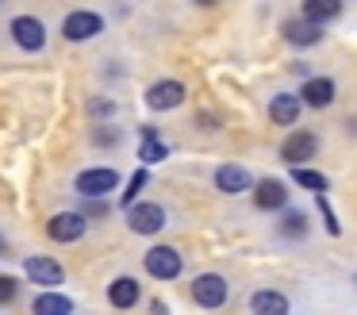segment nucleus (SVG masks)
Instances as JSON below:
<instances>
[{"instance_id":"8","label":"nucleus","mask_w":357,"mask_h":315,"mask_svg":"<svg viewBox=\"0 0 357 315\" xmlns=\"http://www.w3.org/2000/svg\"><path fill=\"white\" fill-rule=\"evenodd\" d=\"M319 154V138L315 131H292V135L280 142V158L288 161V166H307L311 158Z\"/></svg>"},{"instance_id":"29","label":"nucleus","mask_w":357,"mask_h":315,"mask_svg":"<svg viewBox=\"0 0 357 315\" xmlns=\"http://www.w3.org/2000/svg\"><path fill=\"white\" fill-rule=\"evenodd\" d=\"M150 315H169V307H165L162 300H154V304H150Z\"/></svg>"},{"instance_id":"6","label":"nucleus","mask_w":357,"mask_h":315,"mask_svg":"<svg viewBox=\"0 0 357 315\" xmlns=\"http://www.w3.org/2000/svg\"><path fill=\"white\" fill-rule=\"evenodd\" d=\"M142 100H146L150 112H173V108L185 104V85L173 81V77H165V81H154V85H150Z\"/></svg>"},{"instance_id":"7","label":"nucleus","mask_w":357,"mask_h":315,"mask_svg":"<svg viewBox=\"0 0 357 315\" xmlns=\"http://www.w3.org/2000/svg\"><path fill=\"white\" fill-rule=\"evenodd\" d=\"M73 184H77L81 196H108V192L119 184V173L112 166H93V169H81Z\"/></svg>"},{"instance_id":"5","label":"nucleus","mask_w":357,"mask_h":315,"mask_svg":"<svg viewBox=\"0 0 357 315\" xmlns=\"http://www.w3.org/2000/svg\"><path fill=\"white\" fill-rule=\"evenodd\" d=\"M227 296H231V284H227L219 273H200V277L192 281V300H196L200 307H208V312L223 307Z\"/></svg>"},{"instance_id":"18","label":"nucleus","mask_w":357,"mask_h":315,"mask_svg":"<svg viewBox=\"0 0 357 315\" xmlns=\"http://www.w3.org/2000/svg\"><path fill=\"white\" fill-rule=\"evenodd\" d=\"M300 20H307V23H315V27H323V23H331V20H338V12H342V0H303V8H300Z\"/></svg>"},{"instance_id":"16","label":"nucleus","mask_w":357,"mask_h":315,"mask_svg":"<svg viewBox=\"0 0 357 315\" xmlns=\"http://www.w3.org/2000/svg\"><path fill=\"white\" fill-rule=\"evenodd\" d=\"M215 189L219 192H246L254 189V177L246 166H219L215 169Z\"/></svg>"},{"instance_id":"27","label":"nucleus","mask_w":357,"mask_h":315,"mask_svg":"<svg viewBox=\"0 0 357 315\" xmlns=\"http://www.w3.org/2000/svg\"><path fill=\"white\" fill-rule=\"evenodd\" d=\"M93 142H96V146H116V142H119V131H116V127H96V131H93Z\"/></svg>"},{"instance_id":"28","label":"nucleus","mask_w":357,"mask_h":315,"mask_svg":"<svg viewBox=\"0 0 357 315\" xmlns=\"http://www.w3.org/2000/svg\"><path fill=\"white\" fill-rule=\"evenodd\" d=\"M89 112H93V115H112V112H116V104L96 96V100H89Z\"/></svg>"},{"instance_id":"22","label":"nucleus","mask_w":357,"mask_h":315,"mask_svg":"<svg viewBox=\"0 0 357 315\" xmlns=\"http://www.w3.org/2000/svg\"><path fill=\"white\" fill-rule=\"evenodd\" d=\"M280 235L284 238H303L307 235V215L303 212H284V219H280Z\"/></svg>"},{"instance_id":"3","label":"nucleus","mask_w":357,"mask_h":315,"mask_svg":"<svg viewBox=\"0 0 357 315\" xmlns=\"http://www.w3.org/2000/svg\"><path fill=\"white\" fill-rule=\"evenodd\" d=\"M85 230H89V219L81 212H58V215H50L47 219V238L50 242H81L85 238Z\"/></svg>"},{"instance_id":"1","label":"nucleus","mask_w":357,"mask_h":315,"mask_svg":"<svg viewBox=\"0 0 357 315\" xmlns=\"http://www.w3.org/2000/svg\"><path fill=\"white\" fill-rule=\"evenodd\" d=\"M142 265H146V273L154 281H177L181 269H185V258H181L177 246H150Z\"/></svg>"},{"instance_id":"15","label":"nucleus","mask_w":357,"mask_h":315,"mask_svg":"<svg viewBox=\"0 0 357 315\" xmlns=\"http://www.w3.org/2000/svg\"><path fill=\"white\" fill-rule=\"evenodd\" d=\"M300 112H303V104H300L296 92H277L273 104H269V119L277 123V127H292V123L300 119Z\"/></svg>"},{"instance_id":"10","label":"nucleus","mask_w":357,"mask_h":315,"mask_svg":"<svg viewBox=\"0 0 357 315\" xmlns=\"http://www.w3.org/2000/svg\"><path fill=\"white\" fill-rule=\"evenodd\" d=\"M24 273L31 277L35 284H43V288H58V284L66 281V269L58 265L54 258H47V254H31V258H24Z\"/></svg>"},{"instance_id":"31","label":"nucleus","mask_w":357,"mask_h":315,"mask_svg":"<svg viewBox=\"0 0 357 315\" xmlns=\"http://www.w3.org/2000/svg\"><path fill=\"white\" fill-rule=\"evenodd\" d=\"M196 4H204V8H211V4H215V0H196Z\"/></svg>"},{"instance_id":"12","label":"nucleus","mask_w":357,"mask_h":315,"mask_svg":"<svg viewBox=\"0 0 357 315\" xmlns=\"http://www.w3.org/2000/svg\"><path fill=\"white\" fill-rule=\"evenodd\" d=\"M142 300V284L135 281V277H116V281L108 284V304L116 307V312H127V307H135Z\"/></svg>"},{"instance_id":"23","label":"nucleus","mask_w":357,"mask_h":315,"mask_svg":"<svg viewBox=\"0 0 357 315\" xmlns=\"http://www.w3.org/2000/svg\"><path fill=\"white\" fill-rule=\"evenodd\" d=\"M146 181H150V169H146V166L135 169V177L127 181V192H123V207H131V204H135V196H139V192L146 189Z\"/></svg>"},{"instance_id":"17","label":"nucleus","mask_w":357,"mask_h":315,"mask_svg":"<svg viewBox=\"0 0 357 315\" xmlns=\"http://www.w3.org/2000/svg\"><path fill=\"white\" fill-rule=\"evenodd\" d=\"M250 312L254 315H288V296L277 288H261L250 296Z\"/></svg>"},{"instance_id":"2","label":"nucleus","mask_w":357,"mask_h":315,"mask_svg":"<svg viewBox=\"0 0 357 315\" xmlns=\"http://www.w3.org/2000/svg\"><path fill=\"white\" fill-rule=\"evenodd\" d=\"M104 31V15L100 12H89V8H77L62 20V38L66 43H89Z\"/></svg>"},{"instance_id":"25","label":"nucleus","mask_w":357,"mask_h":315,"mask_svg":"<svg viewBox=\"0 0 357 315\" xmlns=\"http://www.w3.org/2000/svg\"><path fill=\"white\" fill-rule=\"evenodd\" d=\"M81 215H85V219H104V215H108V204H104L100 196H81Z\"/></svg>"},{"instance_id":"21","label":"nucleus","mask_w":357,"mask_h":315,"mask_svg":"<svg viewBox=\"0 0 357 315\" xmlns=\"http://www.w3.org/2000/svg\"><path fill=\"white\" fill-rule=\"evenodd\" d=\"M169 158V146L162 142V138H142V146H139V161L142 166H154V161H165Z\"/></svg>"},{"instance_id":"32","label":"nucleus","mask_w":357,"mask_h":315,"mask_svg":"<svg viewBox=\"0 0 357 315\" xmlns=\"http://www.w3.org/2000/svg\"><path fill=\"white\" fill-rule=\"evenodd\" d=\"M0 4H4V0H0Z\"/></svg>"},{"instance_id":"4","label":"nucleus","mask_w":357,"mask_h":315,"mask_svg":"<svg viewBox=\"0 0 357 315\" xmlns=\"http://www.w3.org/2000/svg\"><path fill=\"white\" fill-rule=\"evenodd\" d=\"M127 227L135 235H158L165 227V207L162 204H150V200H135L127 207Z\"/></svg>"},{"instance_id":"13","label":"nucleus","mask_w":357,"mask_h":315,"mask_svg":"<svg viewBox=\"0 0 357 315\" xmlns=\"http://www.w3.org/2000/svg\"><path fill=\"white\" fill-rule=\"evenodd\" d=\"M280 35H284L288 46H300V50H307V46H319V43H323V27H315V23H307V20H288Z\"/></svg>"},{"instance_id":"9","label":"nucleus","mask_w":357,"mask_h":315,"mask_svg":"<svg viewBox=\"0 0 357 315\" xmlns=\"http://www.w3.org/2000/svg\"><path fill=\"white\" fill-rule=\"evenodd\" d=\"M12 38L20 43V50L39 54L43 46H47V27H43V20H35V15H16V20H12Z\"/></svg>"},{"instance_id":"20","label":"nucleus","mask_w":357,"mask_h":315,"mask_svg":"<svg viewBox=\"0 0 357 315\" xmlns=\"http://www.w3.org/2000/svg\"><path fill=\"white\" fill-rule=\"evenodd\" d=\"M292 181L300 184V189L315 192V196H326V189H331V181H326L323 173H315V169H307V166H292Z\"/></svg>"},{"instance_id":"24","label":"nucleus","mask_w":357,"mask_h":315,"mask_svg":"<svg viewBox=\"0 0 357 315\" xmlns=\"http://www.w3.org/2000/svg\"><path fill=\"white\" fill-rule=\"evenodd\" d=\"M315 200H319V212H323V223H326V235H334V238H338V235H342V223H338V215H334L331 200H326V196H315Z\"/></svg>"},{"instance_id":"30","label":"nucleus","mask_w":357,"mask_h":315,"mask_svg":"<svg viewBox=\"0 0 357 315\" xmlns=\"http://www.w3.org/2000/svg\"><path fill=\"white\" fill-rule=\"evenodd\" d=\"M4 254H8V238L0 235V258H4Z\"/></svg>"},{"instance_id":"14","label":"nucleus","mask_w":357,"mask_h":315,"mask_svg":"<svg viewBox=\"0 0 357 315\" xmlns=\"http://www.w3.org/2000/svg\"><path fill=\"white\" fill-rule=\"evenodd\" d=\"M296 96H300V104H307V108H326V104H334V81L331 77H307Z\"/></svg>"},{"instance_id":"19","label":"nucleus","mask_w":357,"mask_h":315,"mask_svg":"<svg viewBox=\"0 0 357 315\" xmlns=\"http://www.w3.org/2000/svg\"><path fill=\"white\" fill-rule=\"evenodd\" d=\"M31 312L35 315H73V300L62 296V292H39L31 300Z\"/></svg>"},{"instance_id":"26","label":"nucleus","mask_w":357,"mask_h":315,"mask_svg":"<svg viewBox=\"0 0 357 315\" xmlns=\"http://www.w3.org/2000/svg\"><path fill=\"white\" fill-rule=\"evenodd\" d=\"M16 296H20V281L8 273H0V304H12Z\"/></svg>"},{"instance_id":"11","label":"nucleus","mask_w":357,"mask_h":315,"mask_svg":"<svg viewBox=\"0 0 357 315\" xmlns=\"http://www.w3.org/2000/svg\"><path fill=\"white\" fill-rule=\"evenodd\" d=\"M254 204L261 207V212H284L288 207L284 181H277V177H261V181H254Z\"/></svg>"}]
</instances>
